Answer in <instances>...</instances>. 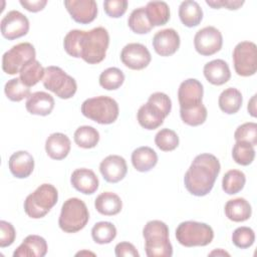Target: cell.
Returning a JSON list of instances; mask_svg holds the SVG:
<instances>
[{"label":"cell","mask_w":257,"mask_h":257,"mask_svg":"<svg viewBox=\"0 0 257 257\" xmlns=\"http://www.w3.org/2000/svg\"><path fill=\"white\" fill-rule=\"evenodd\" d=\"M4 92L8 99L11 101H21L22 99L29 97L30 87L26 86L19 77L12 78L5 83Z\"/></svg>","instance_id":"8d00e7d4"},{"label":"cell","mask_w":257,"mask_h":257,"mask_svg":"<svg viewBox=\"0 0 257 257\" xmlns=\"http://www.w3.org/2000/svg\"><path fill=\"white\" fill-rule=\"evenodd\" d=\"M64 6L71 18L80 24L92 22L97 15V4L94 0H65Z\"/></svg>","instance_id":"9a60e30c"},{"label":"cell","mask_w":257,"mask_h":257,"mask_svg":"<svg viewBox=\"0 0 257 257\" xmlns=\"http://www.w3.org/2000/svg\"><path fill=\"white\" fill-rule=\"evenodd\" d=\"M94 207L101 215L114 216L121 211L122 202L118 195L112 192H103L96 197Z\"/></svg>","instance_id":"484cf974"},{"label":"cell","mask_w":257,"mask_h":257,"mask_svg":"<svg viewBox=\"0 0 257 257\" xmlns=\"http://www.w3.org/2000/svg\"><path fill=\"white\" fill-rule=\"evenodd\" d=\"M29 31L28 18L17 10H11L1 20V34L8 40L26 35Z\"/></svg>","instance_id":"7c38bea8"},{"label":"cell","mask_w":257,"mask_h":257,"mask_svg":"<svg viewBox=\"0 0 257 257\" xmlns=\"http://www.w3.org/2000/svg\"><path fill=\"white\" fill-rule=\"evenodd\" d=\"M153 47L161 56H171L180 47V35L173 28L158 31L153 37Z\"/></svg>","instance_id":"2e32d148"},{"label":"cell","mask_w":257,"mask_h":257,"mask_svg":"<svg viewBox=\"0 0 257 257\" xmlns=\"http://www.w3.org/2000/svg\"><path fill=\"white\" fill-rule=\"evenodd\" d=\"M232 158L238 165L248 166L255 158L254 147L246 142H236L232 150Z\"/></svg>","instance_id":"74e56055"},{"label":"cell","mask_w":257,"mask_h":257,"mask_svg":"<svg viewBox=\"0 0 257 257\" xmlns=\"http://www.w3.org/2000/svg\"><path fill=\"white\" fill-rule=\"evenodd\" d=\"M155 144L161 151L171 152L179 146V137L173 130L162 128L155 137Z\"/></svg>","instance_id":"ab89813d"},{"label":"cell","mask_w":257,"mask_h":257,"mask_svg":"<svg viewBox=\"0 0 257 257\" xmlns=\"http://www.w3.org/2000/svg\"><path fill=\"white\" fill-rule=\"evenodd\" d=\"M242 102V94L235 87H228L223 90L218 99L220 109L227 114L236 113L241 108Z\"/></svg>","instance_id":"f1b7e54d"},{"label":"cell","mask_w":257,"mask_h":257,"mask_svg":"<svg viewBox=\"0 0 257 257\" xmlns=\"http://www.w3.org/2000/svg\"><path fill=\"white\" fill-rule=\"evenodd\" d=\"M225 215L233 222L247 221L252 214V208L249 202L244 198L229 200L225 204Z\"/></svg>","instance_id":"4316f807"},{"label":"cell","mask_w":257,"mask_h":257,"mask_svg":"<svg viewBox=\"0 0 257 257\" xmlns=\"http://www.w3.org/2000/svg\"><path fill=\"white\" fill-rule=\"evenodd\" d=\"M47 253V243L39 235H28L13 252V257H43Z\"/></svg>","instance_id":"d6986e66"},{"label":"cell","mask_w":257,"mask_h":257,"mask_svg":"<svg viewBox=\"0 0 257 257\" xmlns=\"http://www.w3.org/2000/svg\"><path fill=\"white\" fill-rule=\"evenodd\" d=\"M58 192L51 184L40 185L24 201V212L32 219L43 218L57 203Z\"/></svg>","instance_id":"277c9868"},{"label":"cell","mask_w":257,"mask_h":257,"mask_svg":"<svg viewBox=\"0 0 257 257\" xmlns=\"http://www.w3.org/2000/svg\"><path fill=\"white\" fill-rule=\"evenodd\" d=\"M71 144L69 138L62 133L51 134L45 142V151L52 160H63L70 152Z\"/></svg>","instance_id":"603a6c76"},{"label":"cell","mask_w":257,"mask_h":257,"mask_svg":"<svg viewBox=\"0 0 257 257\" xmlns=\"http://www.w3.org/2000/svg\"><path fill=\"white\" fill-rule=\"evenodd\" d=\"M233 63L240 76H251L257 70V47L252 41H241L233 50Z\"/></svg>","instance_id":"30bf717a"},{"label":"cell","mask_w":257,"mask_h":257,"mask_svg":"<svg viewBox=\"0 0 257 257\" xmlns=\"http://www.w3.org/2000/svg\"><path fill=\"white\" fill-rule=\"evenodd\" d=\"M177 241L185 247L207 246L214 239V231L206 223L185 221L176 229Z\"/></svg>","instance_id":"52a82bcc"},{"label":"cell","mask_w":257,"mask_h":257,"mask_svg":"<svg viewBox=\"0 0 257 257\" xmlns=\"http://www.w3.org/2000/svg\"><path fill=\"white\" fill-rule=\"evenodd\" d=\"M44 72L45 68L38 60L34 59L21 68L19 72V78L26 86L31 87L43 79Z\"/></svg>","instance_id":"4dcf8cb0"},{"label":"cell","mask_w":257,"mask_h":257,"mask_svg":"<svg viewBox=\"0 0 257 257\" xmlns=\"http://www.w3.org/2000/svg\"><path fill=\"white\" fill-rule=\"evenodd\" d=\"M81 30H70L63 39V47L66 53L74 58H79V39Z\"/></svg>","instance_id":"7bdbcfd3"},{"label":"cell","mask_w":257,"mask_h":257,"mask_svg":"<svg viewBox=\"0 0 257 257\" xmlns=\"http://www.w3.org/2000/svg\"><path fill=\"white\" fill-rule=\"evenodd\" d=\"M246 183L245 174L239 170L228 171L222 180V189L228 195H235L243 190Z\"/></svg>","instance_id":"d6a6232c"},{"label":"cell","mask_w":257,"mask_h":257,"mask_svg":"<svg viewBox=\"0 0 257 257\" xmlns=\"http://www.w3.org/2000/svg\"><path fill=\"white\" fill-rule=\"evenodd\" d=\"M204 94L203 84L195 78L184 80L178 89L180 109H189L202 104Z\"/></svg>","instance_id":"5bb4252c"},{"label":"cell","mask_w":257,"mask_h":257,"mask_svg":"<svg viewBox=\"0 0 257 257\" xmlns=\"http://www.w3.org/2000/svg\"><path fill=\"white\" fill-rule=\"evenodd\" d=\"M89 220V212L85 203L78 198L67 199L61 207L58 225L66 233L82 230Z\"/></svg>","instance_id":"8992f818"},{"label":"cell","mask_w":257,"mask_h":257,"mask_svg":"<svg viewBox=\"0 0 257 257\" xmlns=\"http://www.w3.org/2000/svg\"><path fill=\"white\" fill-rule=\"evenodd\" d=\"M166 117V114L159 107L149 101L143 104L137 113V118L140 125L149 131L161 126Z\"/></svg>","instance_id":"7402d4cb"},{"label":"cell","mask_w":257,"mask_h":257,"mask_svg":"<svg viewBox=\"0 0 257 257\" xmlns=\"http://www.w3.org/2000/svg\"><path fill=\"white\" fill-rule=\"evenodd\" d=\"M143 236L148 257H171L173 255V246L169 239V227L163 221H149L143 229Z\"/></svg>","instance_id":"3957f363"},{"label":"cell","mask_w":257,"mask_h":257,"mask_svg":"<svg viewBox=\"0 0 257 257\" xmlns=\"http://www.w3.org/2000/svg\"><path fill=\"white\" fill-rule=\"evenodd\" d=\"M210 256H230V254L226 251H224L223 249H217V250H214L212 252L209 253Z\"/></svg>","instance_id":"816d5d0a"},{"label":"cell","mask_w":257,"mask_h":257,"mask_svg":"<svg viewBox=\"0 0 257 257\" xmlns=\"http://www.w3.org/2000/svg\"><path fill=\"white\" fill-rule=\"evenodd\" d=\"M234 139L236 142H246L255 147L257 145V123L250 121L239 125L234 133Z\"/></svg>","instance_id":"b9f144b4"},{"label":"cell","mask_w":257,"mask_h":257,"mask_svg":"<svg viewBox=\"0 0 257 257\" xmlns=\"http://www.w3.org/2000/svg\"><path fill=\"white\" fill-rule=\"evenodd\" d=\"M91 237L97 244H108L116 237V228L110 222H97L91 229Z\"/></svg>","instance_id":"e575fe53"},{"label":"cell","mask_w":257,"mask_h":257,"mask_svg":"<svg viewBox=\"0 0 257 257\" xmlns=\"http://www.w3.org/2000/svg\"><path fill=\"white\" fill-rule=\"evenodd\" d=\"M114 253L115 256L117 257H126V256H132V257H140V254L136 247L130 243V242H119L115 245L114 248Z\"/></svg>","instance_id":"c3c4849f"},{"label":"cell","mask_w":257,"mask_h":257,"mask_svg":"<svg viewBox=\"0 0 257 257\" xmlns=\"http://www.w3.org/2000/svg\"><path fill=\"white\" fill-rule=\"evenodd\" d=\"M99 171L107 183L114 184L125 177L127 172L126 162L118 155H109L101 161Z\"/></svg>","instance_id":"e0dca14e"},{"label":"cell","mask_w":257,"mask_h":257,"mask_svg":"<svg viewBox=\"0 0 257 257\" xmlns=\"http://www.w3.org/2000/svg\"><path fill=\"white\" fill-rule=\"evenodd\" d=\"M180 115L186 124L191 126H198L206 121L208 111L206 106L202 103L193 108L180 109Z\"/></svg>","instance_id":"f35d334b"},{"label":"cell","mask_w":257,"mask_h":257,"mask_svg":"<svg viewBox=\"0 0 257 257\" xmlns=\"http://www.w3.org/2000/svg\"><path fill=\"white\" fill-rule=\"evenodd\" d=\"M74 142L82 149H92L99 142V133L90 125H81L74 132Z\"/></svg>","instance_id":"1f68e13d"},{"label":"cell","mask_w":257,"mask_h":257,"mask_svg":"<svg viewBox=\"0 0 257 257\" xmlns=\"http://www.w3.org/2000/svg\"><path fill=\"white\" fill-rule=\"evenodd\" d=\"M8 166L11 174L15 178L25 179L33 172L34 159L28 152L18 151L10 156Z\"/></svg>","instance_id":"ffe728a7"},{"label":"cell","mask_w":257,"mask_h":257,"mask_svg":"<svg viewBox=\"0 0 257 257\" xmlns=\"http://www.w3.org/2000/svg\"><path fill=\"white\" fill-rule=\"evenodd\" d=\"M256 94H254L251 99L249 100L248 102V106H247V109H248V112L250 113L251 116L253 117H256L257 113H256Z\"/></svg>","instance_id":"f907efd6"},{"label":"cell","mask_w":257,"mask_h":257,"mask_svg":"<svg viewBox=\"0 0 257 257\" xmlns=\"http://www.w3.org/2000/svg\"><path fill=\"white\" fill-rule=\"evenodd\" d=\"M120 60L130 69L142 70L150 64L152 56L145 45L141 43H128L120 52Z\"/></svg>","instance_id":"4fadbf2b"},{"label":"cell","mask_w":257,"mask_h":257,"mask_svg":"<svg viewBox=\"0 0 257 257\" xmlns=\"http://www.w3.org/2000/svg\"><path fill=\"white\" fill-rule=\"evenodd\" d=\"M179 17L185 26L195 27L198 26L203 19V10L198 2L186 0L180 4Z\"/></svg>","instance_id":"83f0119b"},{"label":"cell","mask_w":257,"mask_h":257,"mask_svg":"<svg viewBox=\"0 0 257 257\" xmlns=\"http://www.w3.org/2000/svg\"><path fill=\"white\" fill-rule=\"evenodd\" d=\"M19 3L23 8H25L29 12H38L43 10L46 6V0H35V1H27V0H20Z\"/></svg>","instance_id":"681fc988"},{"label":"cell","mask_w":257,"mask_h":257,"mask_svg":"<svg viewBox=\"0 0 257 257\" xmlns=\"http://www.w3.org/2000/svg\"><path fill=\"white\" fill-rule=\"evenodd\" d=\"M158 163L157 153L150 147H140L132 153V164L138 172L147 173Z\"/></svg>","instance_id":"d4e9b609"},{"label":"cell","mask_w":257,"mask_h":257,"mask_svg":"<svg viewBox=\"0 0 257 257\" xmlns=\"http://www.w3.org/2000/svg\"><path fill=\"white\" fill-rule=\"evenodd\" d=\"M82 254H91V255H94L93 253H91V252H78V253H76V256H78V255H82Z\"/></svg>","instance_id":"f5cc1de1"},{"label":"cell","mask_w":257,"mask_h":257,"mask_svg":"<svg viewBox=\"0 0 257 257\" xmlns=\"http://www.w3.org/2000/svg\"><path fill=\"white\" fill-rule=\"evenodd\" d=\"M148 101L152 102L157 107H159L166 114V116L170 114L172 109V101H171V98L166 93L159 92V91L154 92L150 95Z\"/></svg>","instance_id":"bcb514c9"},{"label":"cell","mask_w":257,"mask_h":257,"mask_svg":"<svg viewBox=\"0 0 257 257\" xmlns=\"http://www.w3.org/2000/svg\"><path fill=\"white\" fill-rule=\"evenodd\" d=\"M255 233L254 231L246 226L238 227L232 234L233 244L240 249H247L254 244Z\"/></svg>","instance_id":"60d3db41"},{"label":"cell","mask_w":257,"mask_h":257,"mask_svg":"<svg viewBox=\"0 0 257 257\" xmlns=\"http://www.w3.org/2000/svg\"><path fill=\"white\" fill-rule=\"evenodd\" d=\"M16 237V231L13 225L7 221H0V247L5 248L13 244Z\"/></svg>","instance_id":"f6af8a7d"},{"label":"cell","mask_w":257,"mask_h":257,"mask_svg":"<svg viewBox=\"0 0 257 257\" xmlns=\"http://www.w3.org/2000/svg\"><path fill=\"white\" fill-rule=\"evenodd\" d=\"M220 171V162L214 155L200 154L195 157L184 176L185 188L194 196L204 197L213 189Z\"/></svg>","instance_id":"6da1fadb"},{"label":"cell","mask_w":257,"mask_h":257,"mask_svg":"<svg viewBox=\"0 0 257 257\" xmlns=\"http://www.w3.org/2000/svg\"><path fill=\"white\" fill-rule=\"evenodd\" d=\"M34 46L29 42H21L12 46L2 56V69L9 75L19 73L21 68L35 59Z\"/></svg>","instance_id":"9c48e42d"},{"label":"cell","mask_w":257,"mask_h":257,"mask_svg":"<svg viewBox=\"0 0 257 257\" xmlns=\"http://www.w3.org/2000/svg\"><path fill=\"white\" fill-rule=\"evenodd\" d=\"M147 17L153 27L165 25L170 20V8L164 1H151L145 7Z\"/></svg>","instance_id":"f546056e"},{"label":"cell","mask_w":257,"mask_h":257,"mask_svg":"<svg viewBox=\"0 0 257 257\" xmlns=\"http://www.w3.org/2000/svg\"><path fill=\"white\" fill-rule=\"evenodd\" d=\"M71 186L84 195H91L98 189V178L92 170L86 168L76 169L70 177Z\"/></svg>","instance_id":"ac0fdd59"},{"label":"cell","mask_w":257,"mask_h":257,"mask_svg":"<svg viewBox=\"0 0 257 257\" xmlns=\"http://www.w3.org/2000/svg\"><path fill=\"white\" fill-rule=\"evenodd\" d=\"M42 81L46 89L52 91L61 99L71 98L77 90L75 79L58 66L45 67Z\"/></svg>","instance_id":"ba28073f"},{"label":"cell","mask_w":257,"mask_h":257,"mask_svg":"<svg viewBox=\"0 0 257 257\" xmlns=\"http://www.w3.org/2000/svg\"><path fill=\"white\" fill-rule=\"evenodd\" d=\"M223 36L214 26H206L195 34L194 46L196 51L203 56H210L221 50Z\"/></svg>","instance_id":"8fae6325"},{"label":"cell","mask_w":257,"mask_h":257,"mask_svg":"<svg viewBox=\"0 0 257 257\" xmlns=\"http://www.w3.org/2000/svg\"><path fill=\"white\" fill-rule=\"evenodd\" d=\"M206 3L214 9H220L225 7L229 10H237L243 4L244 1L242 0H206Z\"/></svg>","instance_id":"7dc6e473"},{"label":"cell","mask_w":257,"mask_h":257,"mask_svg":"<svg viewBox=\"0 0 257 257\" xmlns=\"http://www.w3.org/2000/svg\"><path fill=\"white\" fill-rule=\"evenodd\" d=\"M126 0H105L103 2V9L107 16L111 18L121 17L127 9Z\"/></svg>","instance_id":"ee69618b"},{"label":"cell","mask_w":257,"mask_h":257,"mask_svg":"<svg viewBox=\"0 0 257 257\" xmlns=\"http://www.w3.org/2000/svg\"><path fill=\"white\" fill-rule=\"evenodd\" d=\"M124 81L123 72L117 67H108L99 75V84L106 90L119 88Z\"/></svg>","instance_id":"d590c367"},{"label":"cell","mask_w":257,"mask_h":257,"mask_svg":"<svg viewBox=\"0 0 257 257\" xmlns=\"http://www.w3.org/2000/svg\"><path fill=\"white\" fill-rule=\"evenodd\" d=\"M54 104V98L51 94L44 91H36L27 97L25 107L31 114L45 116L51 113Z\"/></svg>","instance_id":"44dd1931"},{"label":"cell","mask_w":257,"mask_h":257,"mask_svg":"<svg viewBox=\"0 0 257 257\" xmlns=\"http://www.w3.org/2000/svg\"><path fill=\"white\" fill-rule=\"evenodd\" d=\"M81 112L85 117L99 124H110L116 120L119 108L113 98L99 95L85 99L81 104Z\"/></svg>","instance_id":"5b68a950"},{"label":"cell","mask_w":257,"mask_h":257,"mask_svg":"<svg viewBox=\"0 0 257 257\" xmlns=\"http://www.w3.org/2000/svg\"><path fill=\"white\" fill-rule=\"evenodd\" d=\"M127 25L130 29L137 34L149 33L154 28L147 17L145 7H140L132 11L127 19Z\"/></svg>","instance_id":"836d02e7"},{"label":"cell","mask_w":257,"mask_h":257,"mask_svg":"<svg viewBox=\"0 0 257 257\" xmlns=\"http://www.w3.org/2000/svg\"><path fill=\"white\" fill-rule=\"evenodd\" d=\"M109 44V34L104 27H95L89 31L81 30L79 39V58L88 64L101 62Z\"/></svg>","instance_id":"7a4b0ae2"},{"label":"cell","mask_w":257,"mask_h":257,"mask_svg":"<svg viewBox=\"0 0 257 257\" xmlns=\"http://www.w3.org/2000/svg\"><path fill=\"white\" fill-rule=\"evenodd\" d=\"M204 76L214 85H222L231 78L228 63L223 59H214L204 65Z\"/></svg>","instance_id":"cb8c5ba5"}]
</instances>
